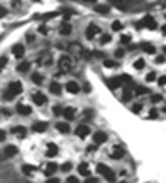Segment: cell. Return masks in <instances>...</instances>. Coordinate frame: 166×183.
<instances>
[{
	"label": "cell",
	"mask_w": 166,
	"mask_h": 183,
	"mask_svg": "<svg viewBox=\"0 0 166 183\" xmlns=\"http://www.w3.org/2000/svg\"><path fill=\"white\" fill-rule=\"evenodd\" d=\"M21 92H23V85H21L19 81H13V83L5 88V92H4V99H5V100H13L14 97H18Z\"/></svg>",
	"instance_id": "6da1fadb"
},
{
	"label": "cell",
	"mask_w": 166,
	"mask_h": 183,
	"mask_svg": "<svg viewBox=\"0 0 166 183\" xmlns=\"http://www.w3.org/2000/svg\"><path fill=\"white\" fill-rule=\"evenodd\" d=\"M97 173L101 174V176H104V180L106 182H117V174H115V171H111L108 165H104V164H97Z\"/></svg>",
	"instance_id": "7a4b0ae2"
},
{
	"label": "cell",
	"mask_w": 166,
	"mask_h": 183,
	"mask_svg": "<svg viewBox=\"0 0 166 183\" xmlns=\"http://www.w3.org/2000/svg\"><path fill=\"white\" fill-rule=\"evenodd\" d=\"M58 69H60L62 74L71 72V69H73V60H71V56H67V55L60 56V60H58Z\"/></svg>",
	"instance_id": "3957f363"
},
{
	"label": "cell",
	"mask_w": 166,
	"mask_h": 183,
	"mask_svg": "<svg viewBox=\"0 0 166 183\" xmlns=\"http://www.w3.org/2000/svg\"><path fill=\"white\" fill-rule=\"evenodd\" d=\"M136 27H138V28L147 27V28H150V30H156V28H157V23H156V19L152 18V16H145V18H143V21L136 23Z\"/></svg>",
	"instance_id": "277c9868"
},
{
	"label": "cell",
	"mask_w": 166,
	"mask_h": 183,
	"mask_svg": "<svg viewBox=\"0 0 166 183\" xmlns=\"http://www.w3.org/2000/svg\"><path fill=\"white\" fill-rule=\"evenodd\" d=\"M106 139H108V136H106V132H103V130L94 132V136H92V141H94V145H95V146H99V145L106 143Z\"/></svg>",
	"instance_id": "5b68a950"
},
{
	"label": "cell",
	"mask_w": 166,
	"mask_h": 183,
	"mask_svg": "<svg viewBox=\"0 0 166 183\" xmlns=\"http://www.w3.org/2000/svg\"><path fill=\"white\" fill-rule=\"evenodd\" d=\"M97 34H101V28H99L97 25H94V23H90V25L87 27V32H85V37L92 41L94 37L97 35Z\"/></svg>",
	"instance_id": "8992f818"
},
{
	"label": "cell",
	"mask_w": 166,
	"mask_h": 183,
	"mask_svg": "<svg viewBox=\"0 0 166 183\" xmlns=\"http://www.w3.org/2000/svg\"><path fill=\"white\" fill-rule=\"evenodd\" d=\"M89 134H90V127H89V125L81 123V125H78V127H76V136H78V137H81V139H83V137H87Z\"/></svg>",
	"instance_id": "52a82bcc"
},
{
	"label": "cell",
	"mask_w": 166,
	"mask_h": 183,
	"mask_svg": "<svg viewBox=\"0 0 166 183\" xmlns=\"http://www.w3.org/2000/svg\"><path fill=\"white\" fill-rule=\"evenodd\" d=\"M18 155V148L14 146V145H9V146L4 148V157L5 159H13V157H16Z\"/></svg>",
	"instance_id": "ba28073f"
},
{
	"label": "cell",
	"mask_w": 166,
	"mask_h": 183,
	"mask_svg": "<svg viewBox=\"0 0 166 183\" xmlns=\"http://www.w3.org/2000/svg\"><path fill=\"white\" fill-rule=\"evenodd\" d=\"M32 99H34V102H36L37 106H44L46 104V95L41 93V92H34L32 93Z\"/></svg>",
	"instance_id": "9c48e42d"
},
{
	"label": "cell",
	"mask_w": 166,
	"mask_h": 183,
	"mask_svg": "<svg viewBox=\"0 0 166 183\" xmlns=\"http://www.w3.org/2000/svg\"><path fill=\"white\" fill-rule=\"evenodd\" d=\"M62 114H64V118H66L67 122H71V120L76 118V109H74V108H64V109H62Z\"/></svg>",
	"instance_id": "30bf717a"
},
{
	"label": "cell",
	"mask_w": 166,
	"mask_h": 183,
	"mask_svg": "<svg viewBox=\"0 0 166 183\" xmlns=\"http://www.w3.org/2000/svg\"><path fill=\"white\" fill-rule=\"evenodd\" d=\"M57 171H58V164H55V162H48V164H46V167H44L46 176H53Z\"/></svg>",
	"instance_id": "8fae6325"
},
{
	"label": "cell",
	"mask_w": 166,
	"mask_h": 183,
	"mask_svg": "<svg viewBox=\"0 0 166 183\" xmlns=\"http://www.w3.org/2000/svg\"><path fill=\"white\" fill-rule=\"evenodd\" d=\"M16 111H18V114H21V116L32 114V108H30V106H25V104H18V106H16Z\"/></svg>",
	"instance_id": "7c38bea8"
},
{
	"label": "cell",
	"mask_w": 166,
	"mask_h": 183,
	"mask_svg": "<svg viewBox=\"0 0 166 183\" xmlns=\"http://www.w3.org/2000/svg\"><path fill=\"white\" fill-rule=\"evenodd\" d=\"M78 173L81 174V176H87V178H90V167L87 162H81V164L78 165Z\"/></svg>",
	"instance_id": "4fadbf2b"
},
{
	"label": "cell",
	"mask_w": 166,
	"mask_h": 183,
	"mask_svg": "<svg viewBox=\"0 0 166 183\" xmlns=\"http://www.w3.org/2000/svg\"><path fill=\"white\" fill-rule=\"evenodd\" d=\"M30 65H32L30 62H27V60H23V62H19V63H18V67H16V71H18V72H21V74H25V72H28V71H30Z\"/></svg>",
	"instance_id": "5bb4252c"
},
{
	"label": "cell",
	"mask_w": 166,
	"mask_h": 183,
	"mask_svg": "<svg viewBox=\"0 0 166 183\" xmlns=\"http://www.w3.org/2000/svg\"><path fill=\"white\" fill-rule=\"evenodd\" d=\"M124 148H120V146H115L113 148V151H111V159H115V160H120L122 157H124Z\"/></svg>",
	"instance_id": "9a60e30c"
},
{
	"label": "cell",
	"mask_w": 166,
	"mask_h": 183,
	"mask_svg": "<svg viewBox=\"0 0 166 183\" xmlns=\"http://www.w3.org/2000/svg\"><path fill=\"white\" fill-rule=\"evenodd\" d=\"M66 90L69 92V93H78L81 88H80V85H78L76 81H69V83L66 85Z\"/></svg>",
	"instance_id": "2e32d148"
},
{
	"label": "cell",
	"mask_w": 166,
	"mask_h": 183,
	"mask_svg": "<svg viewBox=\"0 0 166 183\" xmlns=\"http://www.w3.org/2000/svg\"><path fill=\"white\" fill-rule=\"evenodd\" d=\"M48 128V122H36L34 125H32V130L34 132H44Z\"/></svg>",
	"instance_id": "e0dca14e"
},
{
	"label": "cell",
	"mask_w": 166,
	"mask_h": 183,
	"mask_svg": "<svg viewBox=\"0 0 166 183\" xmlns=\"http://www.w3.org/2000/svg\"><path fill=\"white\" fill-rule=\"evenodd\" d=\"M13 55L16 56V58H21V56L25 55V46H23V44H16V46L13 48Z\"/></svg>",
	"instance_id": "ac0fdd59"
},
{
	"label": "cell",
	"mask_w": 166,
	"mask_h": 183,
	"mask_svg": "<svg viewBox=\"0 0 166 183\" xmlns=\"http://www.w3.org/2000/svg\"><path fill=\"white\" fill-rule=\"evenodd\" d=\"M57 130H58L60 134H67V132L71 130V127H69L67 122H58V123H57Z\"/></svg>",
	"instance_id": "d6986e66"
},
{
	"label": "cell",
	"mask_w": 166,
	"mask_h": 183,
	"mask_svg": "<svg viewBox=\"0 0 166 183\" xmlns=\"http://www.w3.org/2000/svg\"><path fill=\"white\" fill-rule=\"evenodd\" d=\"M46 153H48V157H55L57 153H58V146H57L55 143H48Z\"/></svg>",
	"instance_id": "ffe728a7"
},
{
	"label": "cell",
	"mask_w": 166,
	"mask_h": 183,
	"mask_svg": "<svg viewBox=\"0 0 166 183\" xmlns=\"http://www.w3.org/2000/svg\"><path fill=\"white\" fill-rule=\"evenodd\" d=\"M131 97H133V86L131 85H127V86H124V92H122V100H129Z\"/></svg>",
	"instance_id": "44dd1931"
},
{
	"label": "cell",
	"mask_w": 166,
	"mask_h": 183,
	"mask_svg": "<svg viewBox=\"0 0 166 183\" xmlns=\"http://www.w3.org/2000/svg\"><path fill=\"white\" fill-rule=\"evenodd\" d=\"M71 30H73V28H71V25H69V23H66V21H64V23L60 25V35H69V34H71Z\"/></svg>",
	"instance_id": "7402d4cb"
},
{
	"label": "cell",
	"mask_w": 166,
	"mask_h": 183,
	"mask_svg": "<svg viewBox=\"0 0 166 183\" xmlns=\"http://www.w3.org/2000/svg\"><path fill=\"white\" fill-rule=\"evenodd\" d=\"M50 92H51L53 95H60V93H62V86H60L57 81H53V83L50 85Z\"/></svg>",
	"instance_id": "603a6c76"
},
{
	"label": "cell",
	"mask_w": 166,
	"mask_h": 183,
	"mask_svg": "<svg viewBox=\"0 0 166 183\" xmlns=\"http://www.w3.org/2000/svg\"><path fill=\"white\" fill-rule=\"evenodd\" d=\"M141 49H143L145 53H148V55H154V53H156V48H154V46H152L150 42H143Z\"/></svg>",
	"instance_id": "cb8c5ba5"
},
{
	"label": "cell",
	"mask_w": 166,
	"mask_h": 183,
	"mask_svg": "<svg viewBox=\"0 0 166 183\" xmlns=\"http://www.w3.org/2000/svg\"><path fill=\"white\" fill-rule=\"evenodd\" d=\"M21 171H23L25 174H32V173H36V165H30V164H23V165H21Z\"/></svg>",
	"instance_id": "d4e9b609"
},
{
	"label": "cell",
	"mask_w": 166,
	"mask_h": 183,
	"mask_svg": "<svg viewBox=\"0 0 166 183\" xmlns=\"http://www.w3.org/2000/svg\"><path fill=\"white\" fill-rule=\"evenodd\" d=\"M13 132H14L16 136H19V137H25V136H27V128L21 127V125H19V127H13Z\"/></svg>",
	"instance_id": "484cf974"
},
{
	"label": "cell",
	"mask_w": 166,
	"mask_h": 183,
	"mask_svg": "<svg viewBox=\"0 0 166 183\" xmlns=\"http://www.w3.org/2000/svg\"><path fill=\"white\" fill-rule=\"evenodd\" d=\"M108 85H110V88L122 86V83H120V79H118V77H111V79H108Z\"/></svg>",
	"instance_id": "4316f807"
},
{
	"label": "cell",
	"mask_w": 166,
	"mask_h": 183,
	"mask_svg": "<svg viewBox=\"0 0 166 183\" xmlns=\"http://www.w3.org/2000/svg\"><path fill=\"white\" fill-rule=\"evenodd\" d=\"M97 13H101V14H106L108 11H110V7L108 5H101V4H95V7H94Z\"/></svg>",
	"instance_id": "83f0119b"
},
{
	"label": "cell",
	"mask_w": 166,
	"mask_h": 183,
	"mask_svg": "<svg viewBox=\"0 0 166 183\" xmlns=\"http://www.w3.org/2000/svg\"><path fill=\"white\" fill-rule=\"evenodd\" d=\"M32 81H34L36 85H41V83L44 81V77H42V74H39V72H34V74H32Z\"/></svg>",
	"instance_id": "f1b7e54d"
},
{
	"label": "cell",
	"mask_w": 166,
	"mask_h": 183,
	"mask_svg": "<svg viewBox=\"0 0 166 183\" xmlns=\"http://www.w3.org/2000/svg\"><path fill=\"white\" fill-rule=\"evenodd\" d=\"M103 63H104V67H108V69L117 67V62H115V60H108V58H103Z\"/></svg>",
	"instance_id": "f546056e"
},
{
	"label": "cell",
	"mask_w": 166,
	"mask_h": 183,
	"mask_svg": "<svg viewBox=\"0 0 166 183\" xmlns=\"http://www.w3.org/2000/svg\"><path fill=\"white\" fill-rule=\"evenodd\" d=\"M122 28H124V25H122V21H118V19H117V21H113V23H111V30H115V32H118V30H122Z\"/></svg>",
	"instance_id": "4dcf8cb0"
},
{
	"label": "cell",
	"mask_w": 166,
	"mask_h": 183,
	"mask_svg": "<svg viewBox=\"0 0 166 183\" xmlns=\"http://www.w3.org/2000/svg\"><path fill=\"white\" fill-rule=\"evenodd\" d=\"M58 169H62V173H69V171L73 169V164H71V162H64Z\"/></svg>",
	"instance_id": "1f68e13d"
},
{
	"label": "cell",
	"mask_w": 166,
	"mask_h": 183,
	"mask_svg": "<svg viewBox=\"0 0 166 183\" xmlns=\"http://www.w3.org/2000/svg\"><path fill=\"white\" fill-rule=\"evenodd\" d=\"M134 90V93H138V95H145V93H148V88H145V86H136V88H133Z\"/></svg>",
	"instance_id": "d6a6232c"
},
{
	"label": "cell",
	"mask_w": 166,
	"mask_h": 183,
	"mask_svg": "<svg viewBox=\"0 0 166 183\" xmlns=\"http://www.w3.org/2000/svg\"><path fill=\"white\" fill-rule=\"evenodd\" d=\"M62 109H64V108H62L60 104H57L55 108H53V114H55V116H62Z\"/></svg>",
	"instance_id": "836d02e7"
},
{
	"label": "cell",
	"mask_w": 166,
	"mask_h": 183,
	"mask_svg": "<svg viewBox=\"0 0 166 183\" xmlns=\"http://www.w3.org/2000/svg\"><path fill=\"white\" fill-rule=\"evenodd\" d=\"M134 67H136V69H143V67H145V60H141V58L136 60V62H134Z\"/></svg>",
	"instance_id": "e575fe53"
},
{
	"label": "cell",
	"mask_w": 166,
	"mask_h": 183,
	"mask_svg": "<svg viewBox=\"0 0 166 183\" xmlns=\"http://www.w3.org/2000/svg\"><path fill=\"white\" fill-rule=\"evenodd\" d=\"M5 65H7V58L5 56H0V71H4Z\"/></svg>",
	"instance_id": "d590c367"
},
{
	"label": "cell",
	"mask_w": 166,
	"mask_h": 183,
	"mask_svg": "<svg viewBox=\"0 0 166 183\" xmlns=\"http://www.w3.org/2000/svg\"><path fill=\"white\" fill-rule=\"evenodd\" d=\"M111 41V35L110 34H104V35L101 37V44H106V42H110Z\"/></svg>",
	"instance_id": "8d00e7d4"
},
{
	"label": "cell",
	"mask_w": 166,
	"mask_h": 183,
	"mask_svg": "<svg viewBox=\"0 0 166 183\" xmlns=\"http://www.w3.org/2000/svg\"><path fill=\"white\" fill-rule=\"evenodd\" d=\"M39 32H41V34H42V35H46V34H48V32H50V28H48V27H46V25H41V27H39Z\"/></svg>",
	"instance_id": "74e56055"
},
{
	"label": "cell",
	"mask_w": 166,
	"mask_h": 183,
	"mask_svg": "<svg viewBox=\"0 0 166 183\" xmlns=\"http://www.w3.org/2000/svg\"><path fill=\"white\" fill-rule=\"evenodd\" d=\"M120 42H122V44H131V37L129 35H122L120 37Z\"/></svg>",
	"instance_id": "f35d334b"
},
{
	"label": "cell",
	"mask_w": 166,
	"mask_h": 183,
	"mask_svg": "<svg viewBox=\"0 0 166 183\" xmlns=\"http://www.w3.org/2000/svg\"><path fill=\"white\" fill-rule=\"evenodd\" d=\"M94 111L92 109H85V113H83V116H85V120H89V118H92Z\"/></svg>",
	"instance_id": "ab89813d"
},
{
	"label": "cell",
	"mask_w": 166,
	"mask_h": 183,
	"mask_svg": "<svg viewBox=\"0 0 166 183\" xmlns=\"http://www.w3.org/2000/svg\"><path fill=\"white\" fill-rule=\"evenodd\" d=\"M156 77H157L156 72H148L147 74V81H148V83H150V81H156Z\"/></svg>",
	"instance_id": "60d3db41"
},
{
	"label": "cell",
	"mask_w": 166,
	"mask_h": 183,
	"mask_svg": "<svg viewBox=\"0 0 166 183\" xmlns=\"http://www.w3.org/2000/svg\"><path fill=\"white\" fill-rule=\"evenodd\" d=\"M161 100H163V95H159V93L152 95V102H161Z\"/></svg>",
	"instance_id": "b9f144b4"
},
{
	"label": "cell",
	"mask_w": 166,
	"mask_h": 183,
	"mask_svg": "<svg viewBox=\"0 0 166 183\" xmlns=\"http://www.w3.org/2000/svg\"><path fill=\"white\" fill-rule=\"evenodd\" d=\"M4 16H7V9L0 4V18H4Z\"/></svg>",
	"instance_id": "7bdbcfd3"
},
{
	"label": "cell",
	"mask_w": 166,
	"mask_h": 183,
	"mask_svg": "<svg viewBox=\"0 0 166 183\" xmlns=\"http://www.w3.org/2000/svg\"><path fill=\"white\" fill-rule=\"evenodd\" d=\"M66 183H80V180H78L76 176H69V178H67V182H66Z\"/></svg>",
	"instance_id": "ee69618b"
},
{
	"label": "cell",
	"mask_w": 166,
	"mask_h": 183,
	"mask_svg": "<svg viewBox=\"0 0 166 183\" xmlns=\"http://www.w3.org/2000/svg\"><path fill=\"white\" fill-rule=\"evenodd\" d=\"M133 111H134V113H140V111H141V104H140V102L134 104V106H133Z\"/></svg>",
	"instance_id": "f6af8a7d"
},
{
	"label": "cell",
	"mask_w": 166,
	"mask_h": 183,
	"mask_svg": "<svg viewBox=\"0 0 166 183\" xmlns=\"http://www.w3.org/2000/svg\"><path fill=\"white\" fill-rule=\"evenodd\" d=\"M5 137H7L5 130H4V128H0V141H5Z\"/></svg>",
	"instance_id": "bcb514c9"
},
{
	"label": "cell",
	"mask_w": 166,
	"mask_h": 183,
	"mask_svg": "<svg viewBox=\"0 0 166 183\" xmlns=\"http://www.w3.org/2000/svg\"><path fill=\"white\" fill-rule=\"evenodd\" d=\"M46 183H60V180H58V178H48Z\"/></svg>",
	"instance_id": "7dc6e473"
},
{
	"label": "cell",
	"mask_w": 166,
	"mask_h": 183,
	"mask_svg": "<svg viewBox=\"0 0 166 183\" xmlns=\"http://www.w3.org/2000/svg\"><path fill=\"white\" fill-rule=\"evenodd\" d=\"M115 56H117V58L124 56V49H117V51H115Z\"/></svg>",
	"instance_id": "c3c4849f"
},
{
	"label": "cell",
	"mask_w": 166,
	"mask_h": 183,
	"mask_svg": "<svg viewBox=\"0 0 166 183\" xmlns=\"http://www.w3.org/2000/svg\"><path fill=\"white\" fill-rule=\"evenodd\" d=\"M157 83H159V85L163 86V85H165V83H166V77H165V76H161V77L157 79Z\"/></svg>",
	"instance_id": "681fc988"
},
{
	"label": "cell",
	"mask_w": 166,
	"mask_h": 183,
	"mask_svg": "<svg viewBox=\"0 0 166 183\" xmlns=\"http://www.w3.org/2000/svg\"><path fill=\"white\" fill-rule=\"evenodd\" d=\"M34 39H36V37H34V34H27V41H28V42H32Z\"/></svg>",
	"instance_id": "f907efd6"
},
{
	"label": "cell",
	"mask_w": 166,
	"mask_h": 183,
	"mask_svg": "<svg viewBox=\"0 0 166 183\" xmlns=\"http://www.w3.org/2000/svg\"><path fill=\"white\" fill-rule=\"evenodd\" d=\"M85 183H97V178H87Z\"/></svg>",
	"instance_id": "816d5d0a"
},
{
	"label": "cell",
	"mask_w": 166,
	"mask_h": 183,
	"mask_svg": "<svg viewBox=\"0 0 166 183\" xmlns=\"http://www.w3.org/2000/svg\"><path fill=\"white\" fill-rule=\"evenodd\" d=\"M2 114H4V116H11V111H9V109H4V111H2Z\"/></svg>",
	"instance_id": "f5cc1de1"
},
{
	"label": "cell",
	"mask_w": 166,
	"mask_h": 183,
	"mask_svg": "<svg viewBox=\"0 0 166 183\" xmlns=\"http://www.w3.org/2000/svg\"><path fill=\"white\" fill-rule=\"evenodd\" d=\"M156 62H157V63H163V62H165V56H159V58H156Z\"/></svg>",
	"instance_id": "db71d44e"
}]
</instances>
